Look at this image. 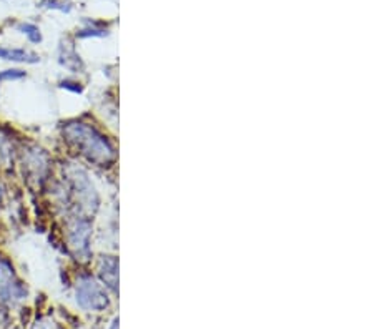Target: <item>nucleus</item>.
<instances>
[{"instance_id":"6e6552de","label":"nucleus","mask_w":374,"mask_h":329,"mask_svg":"<svg viewBox=\"0 0 374 329\" xmlns=\"http://www.w3.org/2000/svg\"><path fill=\"white\" fill-rule=\"evenodd\" d=\"M24 72L20 70H6V72L0 73V80H17V78H22Z\"/></svg>"},{"instance_id":"39448f33","label":"nucleus","mask_w":374,"mask_h":329,"mask_svg":"<svg viewBox=\"0 0 374 329\" xmlns=\"http://www.w3.org/2000/svg\"><path fill=\"white\" fill-rule=\"evenodd\" d=\"M0 58L10 62H37L35 55L19 48H2L0 47Z\"/></svg>"},{"instance_id":"20e7f679","label":"nucleus","mask_w":374,"mask_h":329,"mask_svg":"<svg viewBox=\"0 0 374 329\" xmlns=\"http://www.w3.org/2000/svg\"><path fill=\"white\" fill-rule=\"evenodd\" d=\"M100 276L108 288L116 291L118 285V263L114 256H103L100 261Z\"/></svg>"},{"instance_id":"9d476101","label":"nucleus","mask_w":374,"mask_h":329,"mask_svg":"<svg viewBox=\"0 0 374 329\" xmlns=\"http://www.w3.org/2000/svg\"><path fill=\"white\" fill-rule=\"evenodd\" d=\"M0 199H2V188H0Z\"/></svg>"},{"instance_id":"f03ea898","label":"nucleus","mask_w":374,"mask_h":329,"mask_svg":"<svg viewBox=\"0 0 374 329\" xmlns=\"http://www.w3.org/2000/svg\"><path fill=\"white\" fill-rule=\"evenodd\" d=\"M77 303L83 310L102 311L108 306V298L105 290L93 278L85 276L77 285Z\"/></svg>"},{"instance_id":"423d86ee","label":"nucleus","mask_w":374,"mask_h":329,"mask_svg":"<svg viewBox=\"0 0 374 329\" xmlns=\"http://www.w3.org/2000/svg\"><path fill=\"white\" fill-rule=\"evenodd\" d=\"M12 280H14V269H12L6 261L0 260V290L12 286Z\"/></svg>"},{"instance_id":"f257e3e1","label":"nucleus","mask_w":374,"mask_h":329,"mask_svg":"<svg viewBox=\"0 0 374 329\" xmlns=\"http://www.w3.org/2000/svg\"><path fill=\"white\" fill-rule=\"evenodd\" d=\"M64 135L66 136V140H69L75 148L80 150L82 155L89 158L90 161H95V163L105 166L115 160L114 148L108 145V141L103 139L98 132H95L89 125H66Z\"/></svg>"},{"instance_id":"1a4fd4ad","label":"nucleus","mask_w":374,"mask_h":329,"mask_svg":"<svg viewBox=\"0 0 374 329\" xmlns=\"http://www.w3.org/2000/svg\"><path fill=\"white\" fill-rule=\"evenodd\" d=\"M112 329H118V319H115L114 326H112Z\"/></svg>"},{"instance_id":"0eeeda50","label":"nucleus","mask_w":374,"mask_h":329,"mask_svg":"<svg viewBox=\"0 0 374 329\" xmlns=\"http://www.w3.org/2000/svg\"><path fill=\"white\" fill-rule=\"evenodd\" d=\"M24 30V33H27L28 37H30L32 42H39L40 40V33H39V28L35 27V25H30V24H25L20 27Z\"/></svg>"},{"instance_id":"7ed1b4c3","label":"nucleus","mask_w":374,"mask_h":329,"mask_svg":"<svg viewBox=\"0 0 374 329\" xmlns=\"http://www.w3.org/2000/svg\"><path fill=\"white\" fill-rule=\"evenodd\" d=\"M89 236L90 224L85 220H77L70 228V244L77 251V255H87L89 253Z\"/></svg>"}]
</instances>
